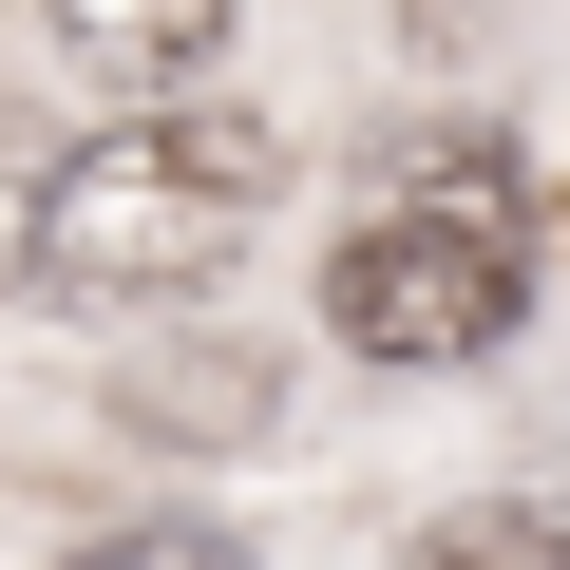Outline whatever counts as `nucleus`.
Masks as SVG:
<instances>
[{"instance_id": "nucleus-1", "label": "nucleus", "mask_w": 570, "mask_h": 570, "mask_svg": "<svg viewBox=\"0 0 570 570\" xmlns=\"http://www.w3.org/2000/svg\"><path fill=\"white\" fill-rule=\"evenodd\" d=\"M266 209H285V134H266V115L134 96L115 134L58 153V190H39V305H96V324L190 305V285H228V266L266 247Z\"/></svg>"}, {"instance_id": "nucleus-2", "label": "nucleus", "mask_w": 570, "mask_h": 570, "mask_svg": "<svg viewBox=\"0 0 570 570\" xmlns=\"http://www.w3.org/2000/svg\"><path fill=\"white\" fill-rule=\"evenodd\" d=\"M532 305V171L494 134H438L362 190V228L324 247V343L343 362H494Z\"/></svg>"}, {"instance_id": "nucleus-3", "label": "nucleus", "mask_w": 570, "mask_h": 570, "mask_svg": "<svg viewBox=\"0 0 570 570\" xmlns=\"http://www.w3.org/2000/svg\"><path fill=\"white\" fill-rule=\"evenodd\" d=\"M39 20H58V58L115 77V96H190V77L228 58V0H39Z\"/></svg>"}, {"instance_id": "nucleus-4", "label": "nucleus", "mask_w": 570, "mask_h": 570, "mask_svg": "<svg viewBox=\"0 0 570 570\" xmlns=\"http://www.w3.org/2000/svg\"><path fill=\"white\" fill-rule=\"evenodd\" d=\"M58 570H266V551L209 532V513H134V532H96V551H58Z\"/></svg>"}, {"instance_id": "nucleus-5", "label": "nucleus", "mask_w": 570, "mask_h": 570, "mask_svg": "<svg viewBox=\"0 0 570 570\" xmlns=\"http://www.w3.org/2000/svg\"><path fill=\"white\" fill-rule=\"evenodd\" d=\"M400 570H570V532H551V513H456V532H419Z\"/></svg>"}, {"instance_id": "nucleus-6", "label": "nucleus", "mask_w": 570, "mask_h": 570, "mask_svg": "<svg viewBox=\"0 0 570 570\" xmlns=\"http://www.w3.org/2000/svg\"><path fill=\"white\" fill-rule=\"evenodd\" d=\"M39 190H58V134L0 115V285H39Z\"/></svg>"}]
</instances>
